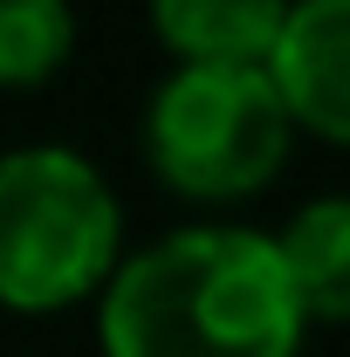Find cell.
Returning <instances> with one entry per match:
<instances>
[{
	"label": "cell",
	"mask_w": 350,
	"mask_h": 357,
	"mask_svg": "<svg viewBox=\"0 0 350 357\" xmlns=\"http://www.w3.org/2000/svg\"><path fill=\"white\" fill-rule=\"evenodd\" d=\"M268 76L296 131L350 151V0H289Z\"/></svg>",
	"instance_id": "4"
},
{
	"label": "cell",
	"mask_w": 350,
	"mask_h": 357,
	"mask_svg": "<svg viewBox=\"0 0 350 357\" xmlns=\"http://www.w3.org/2000/svg\"><path fill=\"white\" fill-rule=\"evenodd\" d=\"M309 323L275 241L241 220H192L117 261L96 296L103 357H303Z\"/></svg>",
	"instance_id": "1"
},
{
	"label": "cell",
	"mask_w": 350,
	"mask_h": 357,
	"mask_svg": "<svg viewBox=\"0 0 350 357\" xmlns=\"http://www.w3.org/2000/svg\"><path fill=\"white\" fill-rule=\"evenodd\" d=\"M144 165L192 206L254 199L289 165L296 124L261 62H172L144 103Z\"/></svg>",
	"instance_id": "3"
},
{
	"label": "cell",
	"mask_w": 350,
	"mask_h": 357,
	"mask_svg": "<svg viewBox=\"0 0 350 357\" xmlns=\"http://www.w3.org/2000/svg\"><path fill=\"white\" fill-rule=\"evenodd\" d=\"M275 241V261L296 289L303 323L350 330V192H316L303 199Z\"/></svg>",
	"instance_id": "5"
},
{
	"label": "cell",
	"mask_w": 350,
	"mask_h": 357,
	"mask_svg": "<svg viewBox=\"0 0 350 357\" xmlns=\"http://www.w3.org/2000/svg\"><path fill=\"white\" fill-rule=\"evenodd\" d=\"M124 261V199L76 144L0 151V310L62 316Z\"/></svg>",
	"instance_id": "2"
},
{
	"label": "cell",
	"mask_w": 350,
	"mask_h": 357,
	"mask_svg": "<svg viewBox=\"0 0 350 357\" xmlns=\"http://www.w3.org/2000/svg\"><path fill=\"white\" fill-rule=\"evenodd\" d=\"M289 0H151V35L172 62H261L282 42Z\"/></svg>",
	"instance_id": "6"
},
{
	"label": "cell",
	"mask_w": 350,
	"mask_h": 357,
	"mask_svg": "<svg viewBox=\"0 0 350 357\" xmlns=\"http://www.w3.org/2000/svg\"><path fill=\"white\" fill-rule=\"evenodd\" d=\"M76 55L69 0H0V89H42Z\"/></svg>",
	"instance_id": "7"
}]
</instances>
